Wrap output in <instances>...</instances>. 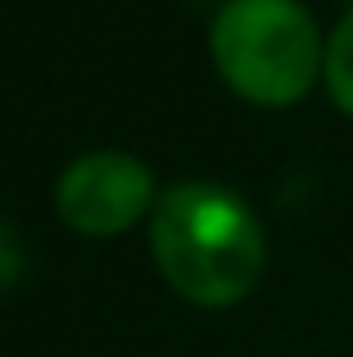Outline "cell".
<instances>
[{
  "label": "cell",
  "instance_id": "2",
  "mask_svg": "<svg viewBox=\"0 0 353 357\" xmlns=\"http://www.w3.org/2000/svg\"><path fill=\"white\" fill-rule=\"evenodd\" d=\"M213 63L240 100L299 105L322 77L326 41L299 0H227L213 18Z\"/></svg>",
  "mask_w": 353,
  "mask_h": 357
},
{
  "label": "cell",
  "instance_id": "3",
  "mask_svg": "<svg viewBox=\"0 0 353 357\" xmlns=\"http://www.w3.org/2000/svg\"><path fill=\"white\" fill-rule=\"evenodd\" d=\"M154 172L136 154L96 149L63 167L54 185V208L82 236H123L145 213H154Z\"/></svg>",
  "mask_w": 353,
  "mask_h": 357
},
{
  "label": "cell",
  "instance_id": "1",
  "mask_svg": "<svg viewBox=\"0 0 353 357\" xmlns=\"http://www.w3.org/2000/svg\"><path fill=\"white\" fill-rule=\"evenodd\" d=\"M150 253L163 280L195 307H231L254 294L267 236L254 208L218 181H181L150 213Z\"/></svg>",
  "mask_w": 353,
  "mask_h": 357
},
{
  "label": "cell",
  "instance_id": "5",
  "mask_svg": "<svg viewBox=\"0 0 353 357\" xmlns=\"http://www.w3.org/2000/svg\"><path fill=\"white\" fill-rule=\"evenodd\" d=\"M23 240L9 231V222H0V294H5L9 285H14L18 276H23Z\"/></svg>",
  "mask_w": 353,
  "mask_h": 357
},
{
  "label": "cell",
  "instance_id": "4",
  "mask_svg": "<svg viewBox=\"0 0 353 357\" xmlns=\"http://www.w3.org/2000/svg\"><path fill=\"white\" fill-rule=\"evenodd\" d=\"M322 82H326L331 100L340 114L353 118V9L336 23L326 36V54H322Z\"/></svg>",
  "mask_w": 353,
  "mask_h": 357
}]
</instances>
